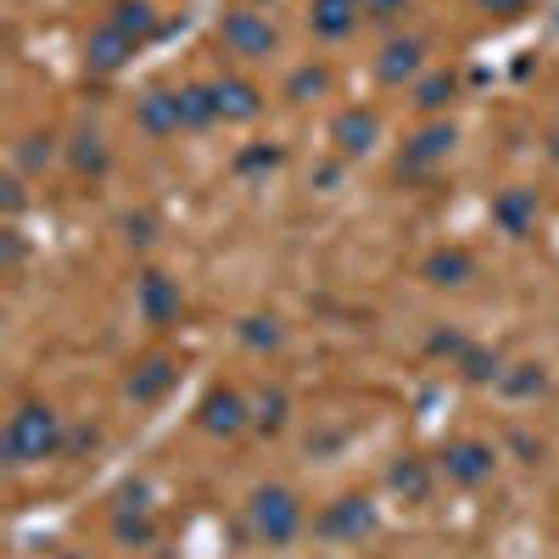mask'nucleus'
I'll return each mask as SVG.
<instances>
[{
  "mask_svg": "<svg viewBox=\"0 0 559 559\" xmlns=\"http://www.w3.org/2000/svg\"><path fill=\"white\" fill-rule=\"evenodd\" d=\"M0 448H7V464H39L68 448L62 437V414L51 403H23L12 419H7V437H0Z\"/></svg>",
  "mask_w": 559,
  "mask_h": 559,
  "instance_id": "nucleus-1",
  "label": "nucleus"
},
{
  "mask_svg": "<svg viewBox=\"0 0 559 559\" xmlns=\"http://www.w3.org/2000/svg\"><path fill=\"white\" fill-rule=\"evenodd\" d=\"M247 515H252V532H258L269 548H286V543L302 532V503H297L286 487H258L252 503H247Z\"/></svg>",
  "mask_w": 559,
  "mask_h": 559,
  "instance_id": "nucleus-2",
  "label": "nucleus"
},
{
  "mask_svg": "<svg viewBox=\"0 0 559 559\" xmlns=\"http://www.w3.org/2000/svg\"><path fill=\"white\" fill-rule=\"evenodd\" d=\"M218 39H224V51L229 57H247V62H258V57H269L274 45H280V34H274V23L263 17V12H224L218 17Z\"/></svg>",
  "mask_w": 559,
  "mask_h": 559,
  "instance_id": "nucleus-3",
  "label": "nucleus"
},
{
  "mask_svg": "<svg viewBox=\"0 0 559 559\" xmlns=\"http://www.w3.org/2000/svg\"><path fill=\"white\" fill-rule=\"evenodd\" d=\"M376 526H381V515H376V503H369V498H336V503L313 521V532L342 537V543H358V537H369Z\"/></svg>",
  "mask_w": 559,
  "mask_h": 559,
  "instance_id": "nucleus-4",
  "label": "nucleus"
},
{
  "mask_svg": "<svg viewBox=\"0 0 559 559\" xmlns=\"http://www.w3.org/2000/svg\"><path fill=\"white\" fill-rule=\"evenodd\" d=\"M202 426H207L213 437H241V431L252 426V403H247L241 392L218 386V392H207V403H202Z\"/></svg>",
  "mask_w": 559,
  "mask_h": 559,
  "instance_id": "nucleus-5",
  "label": "nucleus"
},
{
  "mask_svg": "<svg viewBox=\"0 0 559 559\" xmlns=\"http://www.w3.org/2000/svg\"><path fill=\"white\" fill-rule=\"evenodd\" d=\"M442 471H448V481H459V487H481V481L492 476V448H487V442H453V448L442 453Z\"/></svg>",
  "mask_w": 559,
  "mask_h": 559,
  "instance_id": "nucleus-6",
  "label": "nucleus"
},
{
  "mask_svg": "<svg viewBox=\"0 0 559 559\" xmlns=\"http://www.w3.org/2000/svg\"><path fill=\"white\" fill-rule=\"evenodd\" d=\"M129 51H134V39H129V34H123L118 23H102L96 34L84 39V62L96 68V73H118Z\"/></svg>",
  "mask_w": 559,
  "mask_h": 559,
  "instance_id": "nucleus-7",
  "label": "nucleus"
},
{
  "mask_svg": "<svg viewBox=\"0 0 559 559\" xmlns=\"http://www.w3.org/2000/svg\"><path fill=\"white\" fill-rule=\"evenodd\" d=\"M134 118H140V129H146V134H174V129H185V118H179V90H146V96H140V107H134Z\"/></svg>",
  "mask_w": 559,
  "mask_h": 559,
  "instance_id": "nucleus-8",
  "label": "nucleus"
},
{
  "mask_svg": "<svg viewBox=\"0 0 559 559\" xmlns=\"http://www.w3.org/2000/svg\"><path fill=\"white\" fill-rule=\"evenodd\" d=\"M213 102H218V118H236V123H252L263 112V96H258L247 79H218L213 84Z\"/></svg>",
  "mask_w": 559,
  "mask_h": 559,
  "instance_id": "nucleus-9",
  "label": "nucleus"
},
{
  "mask_svg": "<svg viewBox=\"0 0 559 559\" xmlns=\"http://www.w3.org/2000/svg\"><path fill=\"white\" fill-rule=\"evenodd\" d=\"M140 313L152 324H174L179 319V292L168 274H140Z\"/></svg>",
  "mask_w": 559,
  "mask_h": 559,
  "instance_id": "nucleus-10",
  "label": "nucleus"
},
{
  "mask_svg": "<svg viewBox=\"0 0 559 559\" xmlns=\"http://www.w3.org/2000/svg\"><path fill=\"white\" fill-rule=\"evenodd\" d=\"M308 23H313L319 39H347L353 23H358V0H313Z\"/></svg>",
  "mask_w": 559,
  "mask_h": 559,
  "instance_id": "nucleus-11",
  "label": "nucleus"
},
{
  "mask_svg": "<svg viewBox=\"0 0 559 559\" xmlns=\"http://www.w3.org/2000/svg\"><path fill=\"white\" fill-rule=\"evenodd\" d=\"M376 134H381V118H376V112H342L336 129H331V140H336L347 157L369 152V146H376Z\"/></svg>",
  "mask_w": 559,
  "mask_h": 559,
  "instance_id": "nucleus-12",
  "label": "nucleus"
},
{
  "mask_svg": "<svg viewBox=\"0 0 559 559\" xmlns=\"http://www.w3.org/2000/svg\"><path fill=\"white\" fill-rule=\"evenodd\" d=\"M419 57H426V45H419V39H392L386 51H381V62H376V73L386 84H403V79L419 73Z\"/></svg>",
  "mask_w": 559,
  "mask_h": 559,
  "instance_id": "nucleus-13",
  "label": "nucleus"
},
{
  "mask_svg": "<svg viewBox=\"0 0 559 559\" xmlns=\"http://www.w3.org/2000/svg\"><path fill=\"white\" fill-rule=\"evenodd\" d=\"M448 146H453V129L448 123H437V129H426L414 140V146L403 152V163H397V174H419V168H431L437 157H448Z\"/></svg>",
  "mask_w": 559,
  "mask_h": 559,
  "instance_id": "nucleus-14",
  "label": "nucleus"
},
{
  "mask_svg": "<svg viewBox=\"0 0 559 559\" xmlns=\"http://www.w3.org/2000/svg\"><path fill=\"white\" fill-rule=\"evenodd\" d=\"M471 274H476V258H471V252H459V247L426 258V280H431V286H464Z\"/></svg>",
  "mask_w": 559,
  "mask_h": 559,
  "instance_id": "nucleus-15",
  "label": "nucleus"
},
{
  "mask_svg": "<svg viewBox=\"0 0 559 559\" xmlns=\"http://www.w3.org/2000/svg\"><path fill=\"white\" fill-rule=\"evenodd\" d=\"M532 213H537L532 191H503V197L492 202V224H503L509 236H526V229H532Z\"/></svg>",
  "mask_w": 559,
  "mask_h": 559,
  "instance_id": "nucleus-16",
  "label": "nucleus"
},
{
  "mask_svg": "<svg viewBox=\"0 0 559 559\" xmlns=\"http://www.w3.org/2000/svg\"><path fill=\"white\" fill-rule=\"evenodd\" d=\"M168 381H174V364L168 358H146V364L134 369V381H129V397L134 403H157L168 392Z\"/></svg>",
  "mask_w": 559,
  "mask_h": 559,
  "instance_id": "nucleus-17",
  "label": "nucleus"
},
{
  "mask_svg": "<svg viewBox=\"0 0 559 559\" xmlns=\"http://www.w3.org/2000/svg\"><path fill=\"white\" fill-rule=\"evenodd\" d=\"M112 23H118L129 39H146V34L157 28V17H152L146 0H118V7H112Z\"/></svg>",
  "mask_w": 559,
  "mask_h": 559,
  "instance_id": "nucleus-18",
  "label": "nucleus"
},
{
  "mask_svg": "<svg viewBox=\"0 0 559 559\" xmlns=\"http://www.w3.org/2000/svg\"><path fill=\"white\" fill-rule=\"evenodd\" d=\"M286 392H274V386H263L258 397H252V426H263V431H280L286 426Z\"/></svg>",
  "mask_w": 559,
  "mask_h": 559,
  "instance_id": "nucleus-19",
  "label": "nucleus"
},
{
  "mask_svg": "<svg viewBox=\"0 0 559 559\" xmlns=\"http://www.w3.org/2000/svg\"><path fill=\"white\" fill-rule=\"evenodd\" d=\"M392 487L403 492V498H426L431 492V476H426V464H419V459H403V464H392Z\"/></svg>",
  "mask_w": 559,
  "mask_h": 559,
  "instance_id": "nucleus-20",
  "label": "nucleus"
},
{
  "mask_svg": "<svg viewBox=\"0 0 559 559\" xmlns=\"http://www.w3.org/2000/svg\"><path fill=\"white\" fill-rule=\"evenodd\" d=\"M73 168H79V174H102V168H107V146H102L96 134H79V140H73Z\"/></svg>",
  "mask_w": 559,
  "mask_h": 559,
  "instance_id": "nucleus-21",
  "label": "nucleus"
},
{
  "mask_svg": "<svg viewBox=\"0 0 559 559\" xmlns=\"http://www.w3.org/2000/svg\"><path fill=\"white\" fill-rule=\"evenodd\" d=\"M453 90H459V79H453V73H431L426 84H419V107H426V112L448 107V102H453Z\"/></svg>",
  "mask_w": 559,
  "mask_h": 559,
  "instance_id": "nucleus-22",
  "label": "nucleus"
},
{
  "mask_svg": "<svg viewBox=\"0 0 559 559\" xmlns=\"http://www.w3.org/2000/svg\"><path fill=\"white\" fill-rule=\"evenodd\" d=\"M324 84H331V79H324L319 68H302V73L292 79V96H297V102H308V96H324Z\"/></svg>",
  "mask_w": 559,
  "mask_h": 559,
  "instance_id": "nucleus-23",
  "label": "nucleus"
},
{
  "mask_svg": "<svg viewBox=\"0 0 559 559\" xmlns=\"http://www.w3.org/2000/svg\"><path fill=\"white\" fill-rule=\"evenodd\" d=\"M464 376H471V381H498L503 369H498V358H487V353H464Z\"/></svg>",
  "mask_w": 559,
  "mask_h": 559,
  "instance_id": "nucleus-24",
  "label": "nucleus"
},
{
  "mask_svg": "<svg viewBox=\"0 0 559 559\" xmlns=\"http://www.w3.org/2000/svg\"><path fill=\"white\" fill-rule=\"evenodd\" d=\"M247 347H280V331H274V319H247Z\"/></svg>",
  "mask_w": 559,
  "mask_h": 559,
  "instance_id": "nucleus-25",
  "label": "nucleus"
},
{
  "mask_svg": "<svg viewBox=\"0 0 559 559\" xmlns=\"http://www.w3.org/2000/svg\"><path fill=\"white\" fill-rule=\"evenodd\" d=\"M503 386H509V392H521V397H526V392H543V369L521 364V376H503Z\"/></svg>",
  "mask_w": 559,
  "mask_h": 559,
  "instance_id": "nucleus-26",
  "label": "nucleus"
},
{
  "mask_svg": "<svg viewBox=\"0 0 559 559\" xmlns=\"http://www.w3.org/2000/svg\"><path fill=\"white\" fill-rule=\"evenodd\" d=\"M274 163H280L274 146H258V152H241V157H236V168H247V174H252V168H274Z\"/></svg>",
  "mask_w": 559,
  "mask_h": 559,
  "instance_id": "nucleus-27",
  "label": "nucleus"
},
{
  "mask_svg": "<svg viewBox=\"0 0 559 559\" xmlns=\"http://www.w3.org/2000/svg\"><path fill=\"white\" fill-rule=\"evenodd\" d=\"M45 157H51V140H23V168H34V163H45Z\"/></svg>",
  "mask_w": 559,
  "mask_h": 559,
  "instance_id": "nucleus-28",
  "label": "nucleus"
},
{
  "mask_svg": "<svg viewBox=\"0 0 559 559\" xmlns=\"http://www.w3.org/2000/svg\"><path fill=\"white\" fill-rule=\"evenodd\" d=\"M358 7H364L369 17H392V12L403 7V0H358Z\"/></svg>",
  "mask_w": 559,
  "mask_h": 559,
  "instance_id": "nucleus-29",
  "label": "nucleus"
},
{
  "mask_svg": "<svg viewBox=\"0 0 559 559\" xmlns=\"http://www.w3.org/2000/svg\"><path fill=\"white\" fill-rule=\"evenodd\" d=\"M476 7H487V12H503V17H515L526 0H476Z\"/></svg>",
  "mask_w": 559,
  "mask_h": 559,
  "instance_id": "nucleus-30",
  "label": "nucleus"
},
{
  "mask_svg": "<svg viewBox=\"0 0 559 559\" xmlns=\"http://www.w3.org/2000/svg\"><path fill=\"white\" fill-rule=\"evenodd\" d=\"M129 241L146 247V241H152V224H146V218H129Z\"/></svg>",
  "mask_w": 559,
  "mask_h": 559,
  "instance_id": "nucleus-31",
  "label": "nucleus"
},
{
  "mask_svg": "<svg viewBox=\"0 0 559 559\" xmlns=\"http://www.w3.org/2000/svg\"><path fill=\"white\" fill-rule=\"evenodd\" d=\"M23 258V236H17V229H7V263H17Z\"/></svg>",
  "mask_w": 559,
  "mask_h": 559,
  "instance_id": "nucleus-32",
  "label": "nucleus"
},
{
  "mask_svg": "<svg viewBox=\"0 0 559 559\" xmlns=\"http://www.w3.org/2000/svg\"><path fill=\"white\" fill-rule=\"evenodd\" d=\"M7 207H12V213L23 207V185H17V179H7Z\"/></svg>",
  "mask_w": 559,
  "mask_h": 559,
  "instance_id": "nucleus-33",
  "label": "nucleus"
},
{
  "mask_svg": "<svg viewBox=\"0 0 559 559\" xmlns=\"http://www.w3.org/2000/svg\"><path fill=\"white\" fill-rule=\"evenodd\" d=\"M57 559H90V554H57Z\"/></svg>",
  "mask_w": 559,
  "mask_h": 559,
  "instance_id": "nucleus-34",
  "label": "nucleus"
}]
</instances>
